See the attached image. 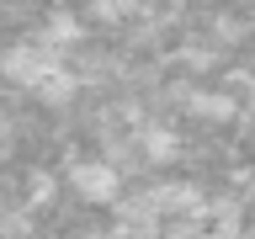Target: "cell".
<instances>
[{
	"mask_svg": "<svg viewBox=\"0 0 255 239\" xmlns=\"http://www.w3.org/2000/svg\"><path fill=\"white\" fill-rule=\"evenodd\" d=\"M69 191L101 207V202H117L123 175H117V165H112V159H80L75 170H69Z\"/></svg>",
	"mask_w": 255,
	"mask_h": 239,
	"instance_id": "cell-1",
	"label": "cell"
}]
</instances>
